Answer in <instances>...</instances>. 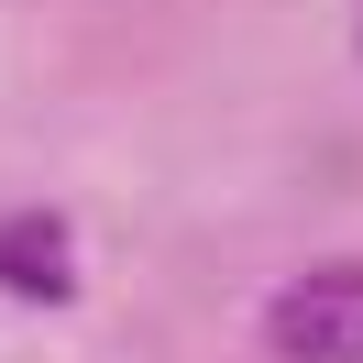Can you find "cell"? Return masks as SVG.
<instances>
[{"instance_id":"2","label":"cell","mask_w":363,"mask_h":363,"mask_svg":"<svg viewBox=\"0 0 363 363\" xmlns=\"http://www.w3.org/2000/svg\"><path fill=\"white\" fill-rule=\"evenodd\" d=\"M0 297L11 308H67L77 297V220L67 209H0Z\"/></svg>"},{"instance_id":"1","label":"cell","mask_w":363,"mask_h":363,"mask_svg":"<svg viewBox=\"0 0 363 363\" xmlns=\"http://www.w3.org/2000/svg\"><path fill=\"white\" fill-rule=\"evenodd\" d=\"M264 352L275 363H363V253L297 264L264 297Z\"/></svg>"},{"instance_id":"3","label":"cell","mask_w":363,"mask_h":363,"mask_svg":"<svg viewBox=\"0 0 363 363\" xmlns=\"http://www.w3.org/2000/svg\"><path fill=\"white\" fill-rule=\"evenodd\" d=\"M352 45H363V11H352Z\"/></svg>"}]
</instances>
